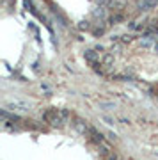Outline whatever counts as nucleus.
Returning <instances> with one entry per match:
<instances>
[{
	"instance_id": "obj_1",
	"label": "nucleus",
	"mask_w": 158,
	"mask_h": 160,
	"mask_svg": "<svg viewBox=\"0 0 158 160\" xmlns=\"http://www.w3.org/2000/svg\"><path fill=\"white\" fill-rule=\"evenodd\" d=\"M155 6H156V0H141L139 2V7L141 9H151Z\"/></svg>"
},
{
	"instance_id": "obj_2",
	"label": "nucleus",
	"mask_w": 158,
	"mask_h": 160,
	"mask_svg": "<svg viewBox=\"0 0 158 160\" xmlns=\"http://www.w3.org/2000/svg\"><path fill=\"white\" fill-rule=\"evenodd\" d=\"M85 57L89 61H96V59H100V53H94V50H87L85 52Z\"/></svg>"
},
{
	"instance_id": "obj_3",
	"label": "nucleus",
	"mask_w": 158,
	"mask_h": 160,
	"mask_svg": "<svg viewBox=\"0 0 158 160\" xmlns=\"http://www.w3.org/2000/svg\"><path fill=\"white\" fill-rule=\"evenodd\" d=\"M153 48H155V50L158 52V43H155V46H153Z\"/></svg>"
}]
</instances>
